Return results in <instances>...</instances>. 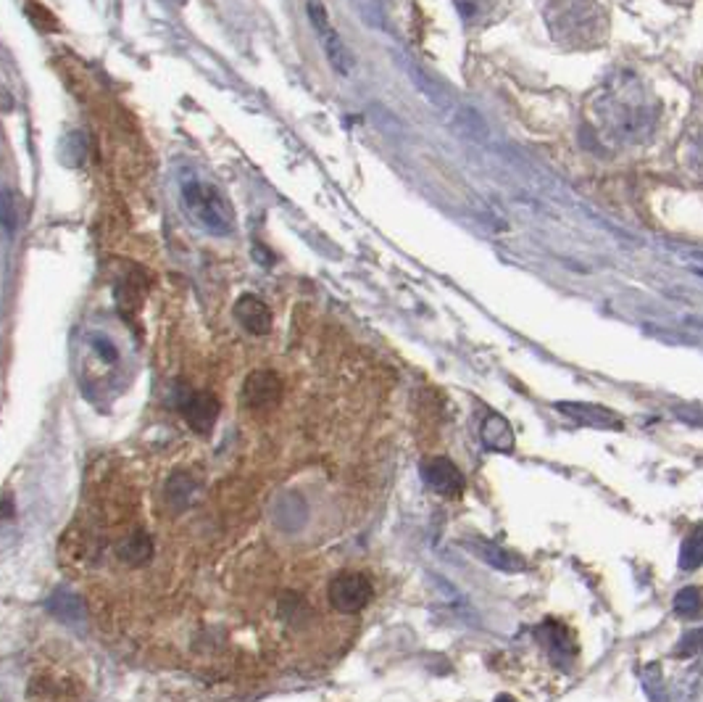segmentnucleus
I'll return each mask as SVG.
<instances>
[{"label":"nucleus","mask_w":703,"mask_h":702,"mask_svg":"<svg viewBox=\"0 0 703 702\" xmlns=\"http://www.w3.org/2000/svg\"><path fill=\"white\" fill-rule=\"evenodd\" d=\"M595 130H601L606 138H614L619 143L643 138L645 130H651L656 106L648 101L640 82H614L609 85L598 101H595Z\"/></svg>","instance_id":"f257e3e1"},{"label":"nucleus","mask_w":703,"mask_h":702,"mask_svg":"<svg viewBox=\"0 0 703 702\" xmlns=\"http://www.w3.org/2000/svg\"><path fill=\"white\" fill-rule=\"evenodd\" d=\"M554 37L569 45H595L606 32V13L590 3H556L546 8Z\"/></svg>","instance_id":"f03ea898"},{"label":"nucleus","mask_w":703,"mask_h":702,"mask_svg":"<svg viewBox=\"0 0 703 702\" xmlns=\"http://www.w3.org/2000/svg\"><path fill=\"white\" fill-rule=\"evenodd\" d=\"M182 204L188 209V214L204 225L206 230L216 235H229L235 228V214L229 201L219 193V188H213L204 180H185L182 182Z\"/></svg>","instance_id":"7ed1b4c3"},{"label":"nucleus","mask_w":703,"mask_h":702,"mask_svg":"<svg viewBox=\"0 0 703 702\" xmlns=\"http://www.w3.org/2000/svg\"><path fill=\"white\" fill-rule=\"evenodd\" d=\"M371 594H374L371 581L363 573H338L327 589L330 605L343 616L361 613L371 602Z\"/></svg>","instance_id":"20e7f679"},{"label":"nucleus","mask_w":703,"mask_h":702,"mask_svg":"<svg viewBox=\"0 0 703 702\" xmlns=\"http://www.w3.org/2000/svg\"><path fill=\"white\" fill-rule=\"evenodd\" d=\"M306 11H308V16H311V24H314V29H316V35H319V40H322V48H324L330 64L335 67V72H340V75H351L353 69L351 53H348L346 43L340 40V35L335 32V27L330 24L327 8L319 5V3H308Z\"/></svg>","instance_id":"39448f33"},{"label":"nucleus","mask_w":703,"mask_h":702,"mask_svg":"<svg viewBox=\"0 0 703 702\" xmlns=\"http://www.w3.org/2000/svg\"><path fill=\"white\" fill-rule=\"evenodd\" d=\"M424 483L440 496H459L467 488L464 472L456 468L448 457H429L422 463Z\"/></svg>","instance_id":"423d86ee"},{"label":"nucleus","mask_w":703,"mask_h":702,"mask_svg":"<svg viewBox=\"0 0 703 702\" xmlns=\"http://www.w3.org/2000/svg\"><path fill=\"white\" fill-rule=\"evenodd\" d=\"M282 399V381L272 370H253L243 383V401L253 409H267Z\"/></svg>","instance_id":"0eeeda50"},{"label":"nucleus","mask_w":703,"mask_h":702,"mask_svg":"<svg viewBox=\"0 0 703 702\" xmlns=\"http://www.w3.org/2000/svg\"><path fill=\"white\" fill-rule=\"evenodd\" d=\"M556 409L571 417L579 425H590V428H606V431H619L622 428V417L614 415L606 407H595L587 401H559Z\"/></svg>","instance_id":"6e6552de"},{"label":"nucleus","mask_w":703,"mask_h":702,"mask_svg":"<svg viewBox=\"0 0 703 702\" xmlns=\"http://www.w3.org/2000/svg\"><path fill=\"white\" fill-rule=\"evenodd\" d=\"M182 415L188 420V425L196 433H212L216 415H219V401L213 399L209 391H193L185 401H182Z\"/></svg>","instance_id":"1a4fd4ad"},{"label":"nucleus","mask_w":703,"mask_h":702,"mask_svg":"<svg viewBox=\"0 0 703 702\" xmlns=\"http://www.w3.org/2000/svg\"><path fill=\"white\" fill-rule=\"evenodd\" d=\"M235 317L253 335H267L272 330V310L259 296H251V294L240 296L235 304Z\"/></svg>","instance_id":"9d476101"},{"label":"nucleus","mask_w":703,"mask_h":702,"mask_svg":"<svg viewBox=\"0 0 703 702\" xmlns=\"http://www.w3.org/2000/svg\"><path fill=\"white\" fill-rule=\"evenodd\" d=\"M469 546H472V552H475L477 557H483V560H485L488 565H492L495 570H503V573H519V570L527 568V562H524L516 552L503 549V546L492 545V542H485V539H475V542H469Z\"/></svg>","instance_id":"9b49d317"},{"label":"nucleus","mask_w":703,"mask_h":702,"mask_svg":"<svg viewBox=\"0 0 703 702\" xmlns=\"http://www.w3.org/2000/svg\"><path fill=\"white\" fill-rule=\"evenodd\" d=\"M538 633H540V639L548 644V650H551L554 658H559L563 663L574 660V655H577V641H574V636H571V631H569L566 625L551 618V621H546V624L538 628Z\"/></svg>","instance_id":"f8f14e48"},{"label":"nucleus","mask_w":703,"mask_h":702,"mask_svg":"<svg viewBox=\"0 0 703 702\" xmlns=\"http://www.w3.org/2000/svg\"><path fill=\"white\" fill-rule=\"evenodd\" d=\"M480 436H483L485 447H488V449H492V452H511V449H514V444H516V439H514V431H511L508 420H506V417H500V415H488V417L483 420Z\"/></svg>","instance_id":"ddd939ff"},{"label":"nucleus","mask_w":703,"mask_h":702,"mask_svg":"<svg viewBox=\"0 0 703 702\" xmlns=\"http://www.w3.org/2000/svg\"><path fill=\"white\" fill-rule=\"evenodd\" d=\"M150 549H153L150 537H148L145 531H135V534H130V537L119 545L116 554H119V560L127 562V565H142V562H148Z\"/></svg>","instance_id":"4468645a"},{"label":"nucleus","mask_w":703,"mask_h":702,"mask_svg":"<svg viewBox=\"0 0 703 702\" xmlns=\"http://www.w3.org/2000/svg\"><path fill=\"white\" fill-rule=\"evenodd\" d=\"M48 610L64 621H82L84 618V602L71 592H56L48 600Z\"/></svg>","instance_id":"2eb2a0df"},{"label":"nucleus","mask_w":703,"mask_h":702,"mask_svg":"<svg viewBox=\"0 0 703 702\" xmlns=\"http://www.w3.org/2000/svg\"><path fill=\"white\" fill-rule=\"evenodd\" d=\"M703 565V526H696L680 546V568L696 570Z\"/></svg>","instance_id":"dca6fc26"},{"label":"nucleus","mask_w":703,"mask_h":702,"mask_svg":"<svg viewBox=\"0 0 703 702\" xmlns=\"http://www.w3.org/2000/svg\"><path fill=\"white\" fill-rule=\"evenodd\" d=\"M193 491H196V483L190 480V475L185 472H177L169 486H166V499L174 510H185L190 502H193Z\"/></svg>","instance_id":"f3484780"},{"label":"nucleus","mask_w":703,"mask_h":702,"mask_svg":"<svg viewBox=\"0 0 703 702\" xmlns=\"http://www.w3.org/2000/svg\"><path fill=\"white\" fill-rule=\"evenodd\" d=\"M675 613L680 618H701L703 616V592L699 586H685L675 597Z\"/></svg>","instance_id":"a211bd4d"},{"label":"nucleus","mask_w":703,"mask_h":702,"mask_svg":"<svg viewBox=\"0 0 703 702\" xmlns=\"http://www.w3.org/2000/svg\"><path fill=\"white\" fill-rule=\"evenodd\" d=\"M19 222V209L16 201L8 190H0V225H5L8 230H13Z\"/></svg>","instance_id":"6ab92c4d"},{"label":"nucleus","mask_w":703,"mask_h":702,"mask_svg":"<svg viewBox=\"0 0 703 702\" xmlns=\"http://www.w3.org/2000/svg\"><path fill=\"white\" fill-rule=\"evenodd\" d=\"M677 652H680V655H701L703 652V628H699V631H691L688 636H683V641L677 644Z\"/></svg>","instance_id":"aec40b11"},{"label":"nucleus","mask_w":703,"mask_h":702,"mask_svg":"<svg viewBox=\"0 0 703 702\" xmlns=\"http://www.w3.org/2000/svg\"><path fill=\"white\" fill-rule=\"evenodd\" d=\"M495 702H516V700H514V698H508V695H498V698H495Z\"/></svg>","instance_id":"412c9836"}]
</instances>
